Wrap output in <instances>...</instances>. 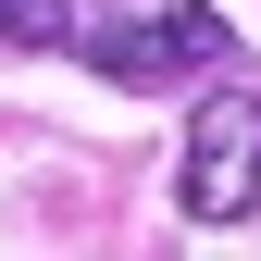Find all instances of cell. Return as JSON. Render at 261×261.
Instances as JSON below:
<instances>
[{
  "instance_id": "1",
  "label": "cell",
  "mask_w": 261,
  "mask_h": 261,
  "mask_svg": "<svg viewBox=\"0 0 261 261\" xmlns=\"http://www.w3.org/2000/svg\"><path fill=\"white\" fill-rule=\"evenodd\" d=\"M174 199H187V224H249L261 212V87H212L187 112Z\"/></svg>"
},
{
  "instance_id": "3",
  "label": "cell",
  "mask_w": 261,
  "mask_h": 261,
  "mask_svg": "<svg viewBox=\"0 0 261 261\" xmlns=\"http://www.w3.org/2000/svg\"><path fill=\"white\" fill-rule=\"evenodd\" d=\"M87 25L62 13V0H0V50H75Z\"/></svg>"
},
{
  "instance_id": "2",
  "label": "cell",
  "mask_w": 261,
  "mask_h": 261,
  "mask_svg": "<svg viewBox=\"0 0 261 261\" xmlns=\"http://www.w3.org/2000/svg\"><path fill=\"white\" fill-rule=\"evenodd\" d=\"M87 62H100L112 87H187V75H212L224 50V13H199V0H137V13H112V25H87L75 38Z\"/></svg>"
}]
</instances>
